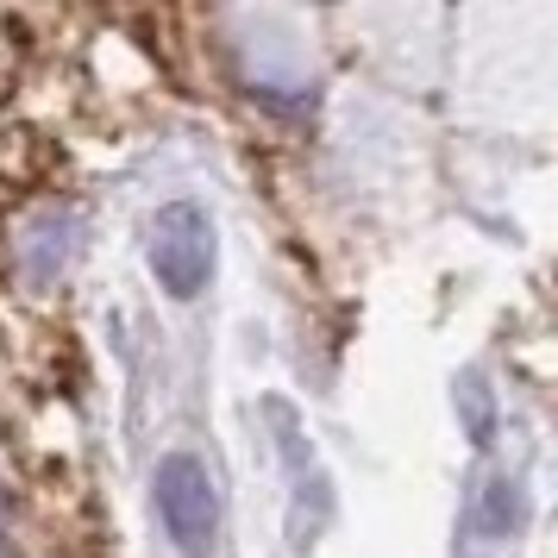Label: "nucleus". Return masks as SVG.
<instances>
[{"label":"nucleus","instance_id":"f03ea898","mask_svg":"<svg viewBox=\"0 0 558 558\" xmlns=\"http://www.w3.org/2000/svg\"><path fill=\"white\" fill-rule=\"evenodd\" d=\"M521 521H527V502H521V483L496 477L489 489H483L477 533H489V539H508V533H521Z\"/></svg>","mask_w":558,"mask_h":558},{"label":"nucleus","instance_id":"f257e3e1","mask_svg":"<svg viewBox=\"0 0 558 558\" xmlns=\"http://www.w3.org/2000/svg\"><path fill=\"white\" fill-rule=\"evenodd\" d=\"M151 502L163 533L177 539L182 553H207L220 533V483L195 452H170L151 477Z\"/></svg>","mask_w":558,"mask_h":558}]
</instances>
